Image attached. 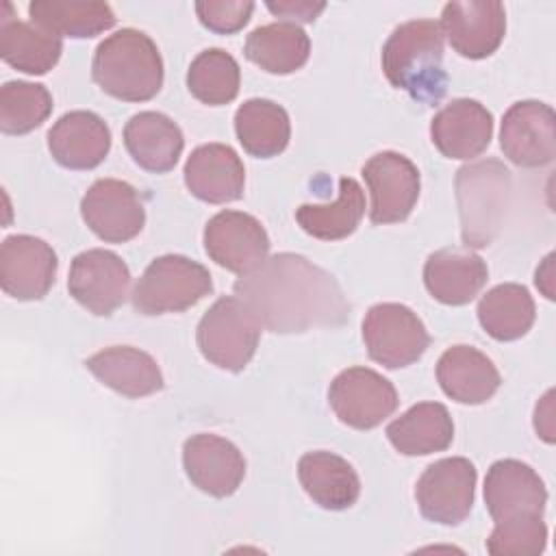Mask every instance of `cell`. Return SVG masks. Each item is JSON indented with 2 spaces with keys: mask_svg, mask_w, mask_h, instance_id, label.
<instances>
[{
  "mask_svg": "<svg viewBox=\"0 0 556 556\" xmlns=\"http://www.w3.org/2000/svg\"><path fill=\"white\" fill-rule=\"evenodd\" d=\"M486 263L469 248H443L428 256L424 285L428 293L447 306L471 302L486 285Z\"/></svg>",
  "mask_w": 556,
  "mask_h": 556,
  "instance_id": "cell-22",
  "label": "cell"
},
{
  "mask_svg": "<svg viewBox=\"0 0 556 556\" xmlns=\"http://www.w3.org/2000/svg\"><path fill=\"white\" fill-rule=\"evenodd\" d=\"M269 245L263 224L243 211H219L204 226V250L211 261L239 276L258 267Z\"/></svg>",
  "mask_w": 556,
  "mask_h": 556,
  "instance_id": "cell-13",
  "label": "cell"
},
{
  "mask_svg": "<svg viewBox=\"0 0 556 556\" xmlns=\"http://www.w3.org/2000/svg\"><path fill=\"white\" fill-rule=\"evenodd\" d=\"M30 22L56 37L89 39L115 24V13L106 2L37 0L28 4Z\"/></svg>",
  "mask_w": 556,
  "mask_h": 556,
  "instance_id": "cell-31",
  "label": "cell"
},
{
  "mask_svg": "<svg viewBox=\"0 0 556 556\" xmlns=\"http://www.w3.org/2000/svg\"><path fill=\"white\" fill-rule=\"evenodd\" d=\"M91 76L104 93L117 100L146 102L161 91L163 59L146 33L122 28L98 43Z\"/></svg>",
  "mask_w": 556,
  "mask_h": 556,
  "instance_id": "cell-3",
  "label": "cell"
},
{
  "mask_svg": "<svg viewBox=\"0 0 556 556\" xmlns=\"http://www.w3.org/2000/svg\"><path fill=\"white\" fill-rule=\"evenodd\" d=\"M387 80L415 102L437 104L447 91L443 30L434 20H410L393 28L382 46Z\"/></svg>",
  "mask_w": 556,
  "mask_h": 556,
  "instance_id": "cell-2",
  "label": "cell"
},
{
  "mask_svg": "<svg viewBox=\"0 0 556 556\" xmlns=\"http://www.w3.org/2000/svg\"><path fill=\"white\" fill-rule=\"evenodd\" d=\"M437 380L443 393L458 404H482L502 384L493 361L471 345L447 348L437 363Z\"/></svg>",
  "mask_w": 556,
  "mask_h": 556,
  "instance_id": "cell-23",
  "label": "cell"
},
{
  "mask_svg": "<svg viewBox=\"0 0 556 556\" xmlns=\"http://www.w3.org/2000/svg\"><path fill=\"white\" fill-rule=\"evenodd\" d=\"M235 132L248 154L271 159L287 148L291 122L280 104L267 98H250L235 113Z\"/></svg>",
  "mask_w": 556,
  "mask_h": 556,
  "instance_id": "cell-30",
  "label": "cell"
},
{
  "mask_svg": "<svg viewBox=\"0 0 556 556\" xmlns=\"http://www.w3.org/2000/svg\"><path fill=\"white\" fill-rule=\"evenodd\" d=\"M552 261H554V256L549 254L545 261H543V265L536 269V278H534V282H536V287L545 293V298L547 300H554V289H552Z\"/></svg>",
  "mask_w": 556,
  "mask_h": 556,
  "instance_id": "cell-40",
  "label": "cell"
},
{
  "mask_svg": "<svg viewBox=\"0 0 556 556\" xmlns=\"http://www.w3.org/2000/svg\"><path fill=\"white\" fill-rule=\"evenodd\" d=\"M243 52L261 70L285 76L308 61L311 39L298 24L274 22L254 28L245 39Z\"/></svg>",
  "mask_w": 556,
  "mask_h": 556,
  "instance_id": "cell-29",
  "label": "cell"
},
{
  "mask_svg": "<svg viewBox=\"0 0 556 556\" xmlns=\"http://www.w3.org/2000/svg\"><path fill=\"white\" fill-rule=\"evenodd\" d=\"M476 467L463 456L441 458L424 469L415 484V500L428 521L458 526L473 506Z\"/></svg>",
  "mask_w": 556,
  "mask_h": 556,
  "instance_id": "cell-8",
  "label": "cell"
},
{
  "mask_svg": "<svg viewBox=\"0 0 556 556\" xmlns=\"http://www.w3.org/2000/svg\"><path fill=\"white\" fill-rule=\"evenodd\" d=\"M85 367L109 389L126 397H143L163 389L156 361L132 345H113L91 354Z\"/></svg>",
  "mask_w": 556,
  "mask_h": 556,
  "instance_id": "cell-24",
  "label": "cell"
},
{
  "mask_svg": "<svg viewBox=\"0 0 556 556\" xmlns=\"http://www.w3.org/2000/svg\"><path fill=\"white\" fill-rule=\"evenodd\" d=\"M182 467L193 486L213 497L232 495L245 476V458L224 437L200 432L182 445Z\"/></svg>",
  "mask_w": 556,
  "mask_h": 556,
  "instance_id": "cell-18",
  "label": "cell"
},
{
  "mask_svg": "<svg viewBox=\"0 0 556 556\" xmlns=\"http://www.w3.org/2000/svg\"><path fill=\"white\" fill-rule=\"evenodd\" d=\"M484 504L493 521L543 517L547 489L539 473L515 458L495 460L484 478Z\"/></svg>",
  "mask_w": 556,
  "mask_h": 556,
  "instance_id": "cell-16",
  "label": "cell"
},
{
  "mask_svg": "<svg viewBox=\"0 0 556 556\" xmlns=\"http://www.w3.org/2000/svg\"><path fill=\"white\" fill-rule=\"evenodd\" d=\"M450 46L465 59L491 56L506 35V11L495 0L447 2L439 22Z\"/></svg>",
  "mask_w": 556,
  "mask_h": 556,
  "instance_id": "cell-17",
  "label": "cell"
},
{
  "mask_svg": "<svg viewBox=\"0 0 556 556\" xmlns=\"http://www.w3.org/2000/svg\"><path fill=\"white\" fill-rule=\"evenodd\" d=\"M365 215V193L361 185L343 176L339 178L337 200L330 204H302L295 211L300 228L321 241H337L350 237Z\"/></svg>",
  "mask_w": 556,
  "mask_h": 556,
  "instance_id": "cell-32",
  "label": "cell"
},
{
  "mask_svg": "<svg viewBox=\"0 0 556 556\" xmlns=\"http://www.w3.org/2000/svg\"><path fill=\"white\" fill-rule=\"evenodd\" d=\"M213 291L208 269L182 254L154 258L132 289V308L141 315L180 313Z\"/></svg>",
  "mask_w": 556,
  "mask_h": 556,
  "instance_id": "cell-5",
  "label": "cell"
},
{
  "mask_svg": "<svg viewBox=\"0 0 556 556\" xmlns=\"http://www.w3.org/2000/svg\"><path fill=\"white\" fill-rule=\"evenodd\" d=\"M276 17H282V22L295 24V22H315L317 15L326 9V2H311V0H278L265 4Z\"/></svg>",
  "mask_w": 556,
  "mask_h": 556,
  "instance_id": "cell-38",
  "label": "cell"
},
{
  "mask_svg": "<svg viewBox=\"0 0 556 556\" xmlns=\"http://www.w3.org/2000/svg\"><path fill=\"white\" fill-rule=\"evenodd\" d=\"M552 397H554V391H547L541 402L536 404V410H534V430L539 432V437L545 441V443H554V404H552Z\"/></svg>",
  "mask_w": 556,
  "mask_h": 556,
  "instance_id": "cell-39",
  "label": "cell"
},
{
  "mask_svg": "<svg viewBox=\"0 0 556 556\" xmlns=\"http://www.w3.org/2000/svg\"><path fill=\"white\" fill-rule=\"evenodd\" d=\"M128 289L130 269L115 252L93 248L74 256L67 291L89 313L109 317L126 302Z\"/></svg>",
  "mask_w": 556,
  "mask_h": 556,
  "instance_id": "cell-10",
  "label": "cell"
},
{
  "mask_svg": "<svg viewBox=\"0 0 556 556\" xmlns=\"http://www.w3.org/2000/svg\"><path fill=\"white\" fill-rule=\"evenodd\" d=\"M430 137L434 148L447 159L480 156L493 137V115L478 100H452L434 113Z\"/></svg>",
  "mask_w": 556,
  "mask_h": 556,
  "instance_id": "cell-19",
  "label": "cell"
},
{
  "mask_svg": "<svg viewBox=\"0 0 556 556\" xmlns=\"http://www.w3.org/2000/svg\"><path fill=\"white\" fill-rule=\"evenodd\" d=\"M389 443L404 456L443 452L454 441V421L439 402H419L387 426Z\"/></svg>",
  "mask_w": 556,
  "mask_h": 556,
  "instance_id": "cell-28",
  "label": "cell"
},
{
  "mask_svg": "<svg viewBox=\"0 0 556 556\" xmlns=\"http://www.w3.org/2000/svg\"><path fill=\"white\" fill-rule=\"evenodd\" d=\"M500 148L519 167L549 165L556 156V115L539 100L515 102L502 119Z\"/></svg>",
  "mask_w": 556,
  "mask_h": 556,
  "instance_id": "cell-14",
  "label": "cell"
},
{
  "mask_svg": "<svg viewBox=\"0 0 556 556\" xmlns=\"http://www.w3.org/2000/svg\"><path fill=\"white\" fill-rule=\"evenodd\" d=\"M254 11V2L250 0H204L195 2L198 20L204 28L219 33V35H232L241 30Z\"/></svg>",
  "mask_w": 556,
  "mask_h": 556,
  "instance_id": "cell-37",
  "label": "cell"
},
{
  "mask_svg": "<svg viewBox=\"0 0 556 556\" xmlns=\"http://www.w3.org/2000/svg\"><path fill=\"white\" fill-rule=\"evenodd\" d=\"M261 339V324L237 298H219L200 319L195 341L200 354L219 369L241 371L254 356Z\"/></svg>",
  "mask_w": 556,
  "mask_h": 556,
  "instance_id": "cell-6",
  "label": "cell"
},
{
  "mask_svg": "<svg viewBox=\"0 0 556 556\" xmlns=\"http://www.w3.org/2000/svg\"><path fill=\"white\" fill-rule=\"evenodd\" d=\"M363 341L371 361L387 369H400L424 356L430 334L413 308L397 302H380L365 313Z\"/></svg>",
  "mask_w": 556,
  "mask_h": 556,
  "instance_id": "cell-7",
  "label": "cell"
},
{
  "mask_svg": "<svg viewBox=\"0 0 556 556\" xmlns=\"http://www.w3.org/2000/svg\"><path fill=\"white\" fill-rule=\"evenodd\" d=\"M52 113V96L39 83L9 80L0 87V130L26 135L41 126Z\"/></svg>",
  "mask_w": 556,
  "mask_h": 556,
  "instance_id": "cell-35",
  "label": "cell"
},
{
  "mask_svg": "<svg viewBox=\"0 0 556 556\" xmlns=\"http://www.w3.org/2000/svg\"><path fill=\"white\" fill-rule=\"evenodd\" d=\"M61 52V37L33 22L17 20L11 4L4 2V15L0 17V56L4 63L24 74L41 76L59 63Z\"/></svg>",
  "mask_w": 556,
  "mask_h": 556,
  "instance_id": "cell-27",
  "label": "cell"
},
{
  "mask_svg": "<svg viewBox=\"0 0 556 556\" xmlns=\"http://www.w3.org/2000/svg\"><path fill=\"white\" fill-rule=\"evenodd\" d=\"M363 178L371 193V224L404 222L419 200V172L415 163L393 150L374 154L363 165Z\"/></svg>",
  "mask_w": 556,
  "mask_h": 556,
  "instance_id": "cell-11",
  "label": "cell"
},
{
  "mask_svg": "<svg viewBox=\"0 0 556 556\" xmlns=\"http://www.w3.org/2000/svg\"><path fill=\"white\" fill-rule=\"evenodd\" d=\"M80 215L89 230L106 243L130 241L146 224L137 189L117 178L96 180L80 200Z\"/></svg>",
  "mask_w": 556,
  "mask_h": 556,
  "instance_id": "cell-12",
  "label": "cell"
},
{
  "mask_svg": "<svg viewBox=\"0 0 556 556\" xmlns=\"http://www.w3.org/2000/svg\"><path fill=\"white\" fill-rule=\"evenodd\" d=\"M478 321L495 341L521 339L534 324V300L517 282H504L489 289L478 302Z\"/></svg>",
  "mask_w": 556,
  "mask_h": 556,
  "instance_id": "cell-33",
  "label": "cell"
},
{
  "mask_svg": "<svg viewBox=\"0 0 556 556\" xmlns=\"http://www.w3.org/2000/svg\"><path fill=\"white\" fill-rule=\"evenodd\" d=\"M48 150L67 169H93L111 150V130L91 111H70L48 130Z\"/></svg>",
  "mask_w": 556,
  "mask_h": 556,
  "instance_id": "cell-21",
  "label": "cell"
},
{
  "mask_svg": "<svg viewBox=\"0 0 556 556\" xmlns=\"http://www.w3.org/2000/svg\"><path fill=\"white\" fill-rule=\"evenodd\" d=\"M235 295L261 328L278 334L341 326L350 315V302L334 276L293 252L274 254L239 276Z\"/></svg>",
  "mask_w": 556,
  "mask_h": 556,
  "instance_id": "cell-1",
  "label": "cell"
},
{
  "mask_svg": "<svg viewBox=\"0 0 556 556\" xmlns=\"http://www.w3.org/2000/svg\"><path fill=\"white\" fill-rule=\"evenodd\" d=\"M298 478L306 495L326 510H345L361 495L356 469L339 454L317 450L298 460Z\"/></svg>",
  "mask_w": 556,
  "mask_h": 556,
  "instance_id": "cell-26",
  "label": "cell"
},
{
  "mask_svg": "<svg viewBox=\"0 0 556 556\" xmlns=\"http://www.w3.org/2000/svg\"><path fill=\"white\" fill-rule=\"evenodd\" d=\"M239 63L222 48L202 50L187 70V87L191 96L208 106L232 102L239 93Z\"/></svg>",
  "mask_w": 556,
  "mask_h": 556,
  "instance_id": "cell-34",
  "label": "cell"
},
{
  "mask_svg": "<svg viewBox=\"0 0 556 556\" xmlns=\"http://www.w3.org/2000/svg\"><path fill=\"white\" fill-rule=\"evenodd\" d=\"M547 526L543 517H523L497 521L486 539V552L493 556H534L545 549Z\"/></svg>",
  "mask_w": 556,
  "mask_h": 556,
  "instance_id": "cell-36",
  "label": "cell"
},
{
  "mask_svg": "<svg viewBox=\"0 0 556 556\" xmlns=\"http://www.w3.org/2000/svg\"><path fill=\"white\" fill-rule=\"evenodd\" d=\"M185 185L202 202L226 204L239 200L245 185V167L226 143L198 146L185 163Z\"/></svg>",
  "mask_w": 556,
  "mask_h": 556,
  "instance_id": "cell-20",
  "label": "cell"
},
{
  "mask_svg": "<svg viewBox=\"0 0 556 556\" xmlns=\"http://www.w3.org/2000/svg\"><path fill=\"white\" fill-rule=\"evenodd\" d=\"M456 198L465 248H484L500 232L510 198V172L493 159L463 165L456 172Z\"/></svg>",
  "mask_w": 556,
  "mask_h": 556,
  "instance_id": "cell-4",
  "label": "cell"
},
{
  "mask_svg": "<svg viewBox=\"0 0 556 556\" xmlns=\"http://www.w3.org/2000/svg\"><path fill=\"white\" fill-rule=\"evenodd\" d=\"M124 146L132 161L154 174H165L178 163L185 137L174 119L159 111H141L124 126Z\"/></svg>",
  "mask_w": 556,
  "mask_h": 556,
  "instance_id": "cell-25",
  "label": "cell"
},
{
  "mask_svg": "<svg viewBox=\"0 0 556 556\" xmlns=\"http://www.w3.org/2000/svg\"><path fill=\"white\" fill-rule=\"evenodd\" d=\"M56 252L33 235H11L0 245L2 291L20 302L41 300L56 276Z\"/></svg>",
  "mask_w": 556,
  "mask_h": 556,
  "instance_id": "cell-15",
  "label": "cell"
},
{
  "mask_svg": "<svg viewBox=\"0 0 556 556\" xmlns=\"http://www.w3.org/2000/svg\"><path fill=\"white\" fill-rule=\"evenodd\" d=\"M397 391L391 380L369 367H348L334 376L328 404L341 424L356 430L380 426L397 408Z\"/></svg>",
  "mask_w": 556,
  "mask_h": 556,
  "instance_id": "cell-9",
  "label": "cell"
}]
</instances>
